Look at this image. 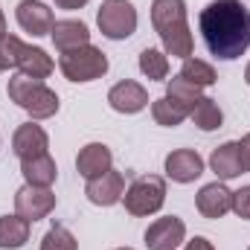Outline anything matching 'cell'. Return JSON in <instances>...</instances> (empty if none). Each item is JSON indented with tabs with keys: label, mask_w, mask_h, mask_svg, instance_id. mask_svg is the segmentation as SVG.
<instances>
[{
	"label": "cell",
	"mask_w": 250,
	"mask_h": 250,
	"mask_svg": "<svg viewBox=\"0 0 250 250\" xmlns=\"http://www.w3.org/2000/svg\"><path fill=\"white\" fill-rule=\"evenodd\" d=\"M198 29L207 50L221 62L242 59L250 47V12L242 0L207 3L198 15Z\"/></svg>",
	"instance_id": "1"
},
{
	"label": "cell",
	"mask_w": 250,
	"mask_h": 250,
	"mask_svg": "<svg viewBox=\"0 0 250 250\" xmlns=\"http://www.w3.org/2000/svg\"><path fill=\"white\" fill-rule=\"evenodd\" d=\"M9 99L23 108L32 120H50L59 114V93L50 90L41 79H29L23 73H15L9 79V87H6Z\"/></svg>",
	"instance_id": "2"
},
{
	"label": "cell",
	"mask_w": 250,
	"mask_h": 250,
	"mask_svg": "<svg viewBox=\"0 0 250 250\" xmlns=\"http://www.w3.org/2000/svg\"><path fill=\"white\" fill-rule=\"evenodd\" d=\"M123 201H125V212L134 215V218L154 215L166 204V181L160 175H143L125 189Z\"/></svg>",
	"instance_id": "3"
},
{
	"label": "cell",
	"mask_w": 250,
	"mask_h": 250,
	"mask_svg": "<svg viewBox=\"0 0 250 250\" xmlns=\"http://www.w3.org/2000/svg\"><path fill=\"white\" fill-rule=\"evenodd\" d=\"M59 67H62L64 79L67 82H76V84H84V82H96L108 73V56L93 47V44H84L79 50H70V53H62L59 59Z\"/></svg>",
	"instance_id": "4"
},
{
	"label": "cell",
	"mask_w": 250,
	"mask_h": 250,
	"mask_svg": "<svg viewBox=\"0 0 250 250\" xmlns=\"http://www.w3.org/2000/svg\"><path fill=\"white\" fill-rule=\"evenodd\" d=\"M0 44H3V53H6V59H9V67H18V73H23V76H29V79H47L50 73H53V59L47 56V50H41V47H29V44H23L21 38H15V35H3L0 38Z\"/></svg>",
	"instance_id": "5"
},
{
	"label": "cell",
	"mask_w": 250,
	"mask_h": 250,
	"mask_svg": "<svg viewBox=\"0 0 250 250\" xmlns=\"http://www.w3.org/2000/svg\"><path fill=\"white\" fill-rule=\"evenodd\" d=\"M99 32L111 41H125L137 32V9L131 0H105L96 12Z\"/></svg>",
	"instance_id": "6"
},
{
	"label": "cell",
	"mask_w": 250,
	"mask_h": 250,
	"mask_svg": "<svg viewBox=\"0 0 250 250\" xmlns=\"http://www.w3.org/2000/svg\"><path fill=\"white\" fill-rule=\"evenodd\" d=\"M53 209H56V192L50 187L23 184V187L15 192V212H18L21 218H26L29 224L47 218Z\"/></svg>",
	"instance_id": "7"
},
{
	"label": "cell",
	"mask_w": 250,
	"mask_h": 250,
	"mask_svg": "<svg viewBox=\"0 0 250 250\" xmlns=\"http://www.w3.org/2000/svg\"><path fill=\"white\" fill-rule=\"evenodd\" d=\"M187 242V224L178 215L154 218L146 230V248L148 250H178Z\"/></svg>",
	"instance_id": "8"
},
{
	"label": "cell",
	"mask_w": 250,
	"mask_h": 250,
	"mask_svg": "<svg viewBox=\"0 0 250 250\" xmlns=\"http://www.w3.org/2000/svg\"><path fill=\"white\" fill-rule=\"evenodd\" d=\"M15 18H18V26L23 32L35 35V38L50 35L53 32V23H56L53 9L47 3H41V0H21L18 9H15Z\"/></svg>",
	"instance_id": "9"
},
{
	"label": "cell",
	"mask_w": 250,
	"mask_h": 250,
	"mask_svg": "<svg viewBox=\"0 0 250 250\" xmlns=\"http://www.w3.org/2000/svg\"><path fill=\"white\" fill-rule=\"evenodd\" d=\"M209 169L218 175V181H233V178L245 175V172H248V160H245L242 143L230 140V143L218 146V148L209 154Z\"/></svg>",
	"instance_id": "10"
},
{
	"label": "cell",
	"mask_w": 250,
	"mask_h": 250,
	"mask_svg": "<svg viewBox=\"0 0 250 250\" xmlns=\"http://www.w3.org/2000/svg\"><path fill=\"white\" fill-rule=\"evenodd\" d=\"M166 178L175 184H192L204 175V157L195 148H175L166 154Z\"/></svg>",
	"instance_id": "11"
},
{
	"label": "cell",
	"mask_w": 250,
	"mask_h": 250,
	"mask_svg": "<svg viewBox=\"0 0 250 250\" xmlns=\"http://www.w3.org/2000/svg\"><path fill=\"white\" fill-rule=\"evenodd\" d=\"M84 195H87V201H90V204H96V207H114V204H120V201H123V195H125L123 172L108 169L105 175H99V178L87 181Z\"/></svg>",
	"instance_id": "12"
},
{
	"label": "cell",
	"mask_w": 250,
	"mask_h": 250,
	"mask_svg": "<svg viewBox=\"0 0 250 250\" xmlns=\"http://www.w3.org/2000/svg\"><path fill=\"white\" fill-rule=\"evenodd\" d=\"M50 137L41 125L35 123H23L18 125L15 137H12V151L21 157V160H32V157H41V154H50Z\"/></svg>",
	"instance_id": "13"
},
{
	"label": "cell",
	"mask_w": 250,
	"mask_h": 250,
	"mask_svg": "<svg viewBox=\"0 0 250 250\" xmlns=\"http://www.w3.org/2000/svg\"><path fill=\"white\" fill-rule=\"evenodd\" d=\"M195 207L204 218H224L233 209V192L224 187V181L207 184L195 195Z\"/></svg>",
	"instance_id": "14"
},
{
	"label": "cell",
	"mask_w": 250,
	"mask_h": 250,
	"mask_svg": "<svg viewBox=\"0 0 250 250\" xmlns=\"http://www.w3.org/2000/svg\"><path fill=\"white\" fill-rule=\"evenodd\" d=\"M108 105H111L117 114H140V111L148 105V90H146L140 82L125 79V82L114 84V87L108 90Z\"/></svg>",
	"instance_id": "15"
},
{
	"label": "cell",
	"mask_w": 250,
	"mask_h": 250,
	"mask_svg": "<svg viewBox=\"0 0 250 250\" xmlns=\"http://www.w3.org/2000/svg\"><path fill=\"white\" fill-rule=\"evenodd\" d=\"M76 169L84 181H93V178L105 175L108 169H114V154L105 143H87L76 157Z\"/></svg>",
	"instance_id": "16"
},
{
	"label": "cell",
	"mask_w": 250,
	"mask_h": 250,
	"mask_svg": "<svg viewBox=\"0 0 250 250\" xmlns=\"http://www.w3.org/2000/svg\"><path fill=\"white\" fill-rule=\"evenodd\" d=\"M50 35H53V44H56L59 53H70V50H79V47L90 44V29H87V23L73 21V18L56 21Z\"/></svg>",
	"instance_id": "17"
},
{
	"label": "cell",
	"mask_w": 250,
	"mask_h": 250,
	"mask_svg": "<svg viewBox=\"0 0 250 250\" xmlns=\"http://www.w3.org/2000/svg\"><path fill=\"white\" fill-rule=\"evenodd\" d=\"M187 23V3L184 0H154L151 3V26L157 35H163L172 26Z\"/></svg>",
	"instance_id": "18"
},
{
	"label": "cell",
	"mask_w": 250,
	"mask_h": 250,
	"mask_svg": "<svg viewBox=\"0 0 250 250\" xmlns=\"http://www.w3.org/2000/svg\"><path fill=\"white\" fill-rule=\"evenodd\" d=\"M21 175L32 187H53L56 178H59V166L50 154H41V157H32V160H21Z\"/></svg>",
	"instance_id": "19"
},
{
	"label": "cell",
	"mask_w": 250,
	"mask_h": 250,
	"mask_svg": "<svg viewBox=\"0 0 250 250\" xmlns=\"http://www.w3.org/2000/svg\"><path fill=\"white\" fill-rule=\"evenodd\" d=\"M29 239V221L15 215H3L0 218V250H18L26 245Z\"/></svg>",
	"instance_id": "20"
},
{
	"label": "cell",
	"mask_w": 250,
	"mask_h": 250,
	"mask_svg": "<svg viewBox=\"0 0 250 250\" xmlns=\"http://www.w3.org/2000/svg\"><path fill=\"white\" fill-rule=\"evenodd\" d=\"M163 41V53L166 56H175V59H189L192 56V47H195V38H192V29L189 23H181V26H172L160 35Z\"/></svg>",
	"instance_id": "21"
},
{
	"label": "cell",
	"mask_w": 250,
	"mask_h": 250,
	"mask_svg": "<svg viewBox=\"0 0 250 250\" xmlns=\"http://www.w3.org/2000/svg\"><path fill=\"white\" fill-rule=\"evenodd\" d=\"M204 87H198V84H192V82H187L181 73L175 76V79H169V84H166V99H172L178 108H184V111H192L195 105H198V99L204 96L201 93Z\"/></svg>",
	"instance_id": "22"
},
{
	"label": "cell",
	"mask_w": 250,
	"mask_h": 250,
	"mask_svg": "<svg viewBox=\"0 0 250 250\" xmlns=\"http://www.w3.org/2000/svg\"><path fill=\"white\" fill-rule=\"evenodd\" d=\"M189 120L198 125L201 131H215V128H221V123H224V114H221V108H218L215 99L201 96L198 105L189 111Z\"/></svg>",
	"instance_id": "23"
},
{
	"label": "cell",
	"mask_w": 250,
	"mask_h": 250,
	"mask_svg": "<svg viewBox=\"0 0 250 250\" xmlns=\"http://www.w3.org/2000/svg\"><path fill=\"white\" fill-rule=\"evenodd\" d=\"M140 73L148 79V82H163L169 76V56L163 50H154V47H146L140 53Z\"/></svg>",
	"instance_id": "24"
},
{
	"label": "cell",
	"mask_w": 250,
	"mask_h": 250,
	"mask_svg": "<svg viewBox=\"0 0 250 250\" xmlns=\"http://www.w3.org/2000/svg\"><path fill=\"white\" fill-rule=\"evenodd\" d=\"M181 76H184L187 82H192V84H198V87H212V84L218 82V76H215L212 64H207L204 59H195V56L184 59Z\"/></svg>",
	"instance_id": "25"
},
{
	"label": "cell",
	"mask_w": 250,
	"mask_h": 250,
	"mask_svg": "<svg viewBox=\"0 0 250 250\" xmlns=\"http://www.w3.org/2000/svg\"><path fill=\"white\" fill-rule=\"evenodd\" d=\"M151 117H154V123L157 125H166V128H175V125H181L187 120L189 114L184 108H178L172 99H166V96H160V99H154L151 102Z\"/></svg>",
	"instance_id": "26"
},
{
	"label": "cell",
	"mask_w": 250,
	"mask_h": 250,
	"mask_svg": "<svg viewBox=\"0 0 250 250\" xmlns=\"http://www.w3.org/2000/svg\"><path fill=\"white\" fill-rule=\"evenodd\" d=\"M41 250H79V248H76V236H73L67 227L56 224V227H50L47 236L41 239Z\"/></svg>",
	"instance_id": "27"
},
{
	"label": "cell",
	"mask_w": 250,
	"mask_h": 250,
	"mask_svg": "<svg viewBox=\"0 0 250 250\" xmlns=\"http://www.w3.org/2000/svg\"><path fill=\"white\" fill-rule=\"evenodd\" d=\"M233 212L239 218L250 221V187H242L239 192H233Z\"/></svg>",
	"instance_id": "28"
},
{
	"label": "cell",
	"mask_w": 250,
	"mask_h": 250,
	"mask_svg": "<svg viewBox=\"0 0 250 250\" xmlns=\"http://www.w3.org/2000/svg\"><path fill=\"white\" fill-rule=\"evenodd\" d=\"M184 250H215V248H212V242H209V239L195 236L192 242H187V248H184Z\"/></svg>",
	"instance_id": "29"
},
{
	"label": "cell",
	"mask_w": 250,
	"mask_h": 250,
	"mask_svg": "<svg viewBox=\"0 0 250 250\" xmlns=\"http://www.w3.org/2000/svg\"><path fill=\"white\" fill-rule=\"evenodd\" d=\"M84 3H87V0H56V6H59V9H67V12H73V9H84Z\"/></svg>",
	"instance_id": "30"
},
{
	"label": "cell",
	"mask_w": 250,
	"mask_h": 250,
	"mask_svg": "<svg viewBox=\"0 0 250 250\" xmlns=\"http://www.w3.org/2000/svg\"><path fill=\"white\" fill-rule=\"evenodd\" d=\"M242 148H245V160H248V172H250V134H245V140H242Z\"/></svg>",
	"instance_id": "31"
},
{
	"label": "cell",
	"mask_w": 250,
	"mask_h": 250,
	"mask_svg": "<svg viewBox=\"0 0 250 250\" xmlns=\"http://www.w3.org/2000/svg\"><path fill=\"white\" fill-rule=\"evenodd\" d=\"M6 70H9V59L3 53V44H0V73H6Z\"/></svg>",
	"instance_id": "32"
},
{
	"label": "cell",
	"mask_w": 250,
	"mask_h": 250,
	"mask_svg": "<svg viewBox=\"0 0 250 250\" xmlns=\"http://www.w3.org/2000/svg\"><path fill=\"white\" fill-rule=\"evenodd\" d=\"M6 35V15H3V9H0V38Z\"/></svg>",
	"instance_id": "33"
},
{
	"label": "cell",
	"mask_w": 250,
	"mask_h": 250,
	"mask_svg": "<svg viewBox=\"0 0 250 250\" xmlns=\"http://www.w3.org/2000/svg\"><path fill=\"white\" fill-rule=\"evenodd\" d=\"M245 82L250 84V64H248V70H245Z\"/></svg>",
	"instance_id": "34"
},
{
	"label": "cell",
	"mask_w": 250,
	"mask_h": 250,
	"mask_svg": "<svg viewBox=\"0 0 250 250\" xmlns=\"http://www.w3.org/2000/svg\"><path fill=\"white\" fill-rule=\"evenodd\" d=\"M117 250H134V248H117Z\"/></svg>",
	"instance_id": "35"
},
{
	"label": "cell",
	"mask_w": 250,
	"mask_h": 250,
	"mask_svg": "<svg viewBox=\"0 0 250 250\" xmlns=\"http://www.w3.org/2000/svg\"><path fill=\"white\" fill-rule=\"evenodd\" d=\"M248 250H250V248H248Z\"/></svg>",
	"instance_id": "36"
}]
</instances>
